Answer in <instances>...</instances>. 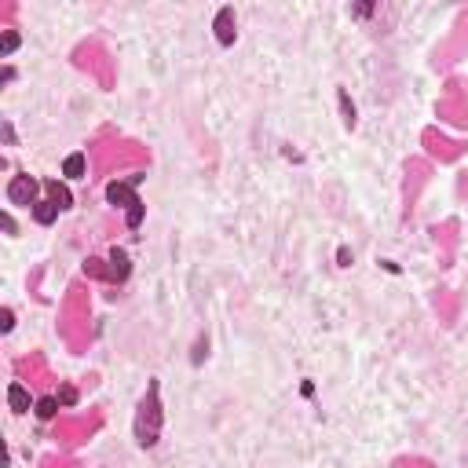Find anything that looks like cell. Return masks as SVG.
Masks as SVG:
<instances>
[{
	"label": "cell",
	"instance_id": "8992f818",
	"mask_svg": "<svg viewBox=\"0 0 468 468\" xmlns=\"http://www.w3.org/2000/svg\"><path fill=\"white\" fill-rule=\"evenodd\" d=\"M8 406L15 410V414H26L30 410V392L22 388V384H8Z\"/></svg>",
	"mask_w": 468,
	"mask_h": 468
},
{
	"label": "cell",
	"instance_id": "52a82bcc",
	"mask_svg": "<svg viewBox=\"0 0 468 468\" xmlns=\"http://www.w3.org/2000/svg\"><path fill=\"white\" fill-rule=\"evenodd\" d=\"M44 191H48V202H55L58 209H70V205H74V198H70V191H66L58 180H48V183H44Z\"/></svg>",
	"mask_w": 468,
	"mask_h": 468
},
{
	"label": "cell",
	"instance_id": "7c38bea8",
	"mask_svg": "<svg viewBox=\"0 0 468 468\" xmlns=\"http://www.w3.org/2000/svg\"><path fill=\"white\" fill-rule=\"evenodd\" d=\"M143 213H147V205H143V202H139V205H132V209H128V216H125V224L136 231L139 224H143Z\"/></svg>",
	"mask_w": 468,
	"mask_h": 468
},
{
	"label": "cell",
	"instance_id": "d6986e66",
	"mask_svg": "<svg viewBox=\"0 0 468 468\" xmlns=\"http://www.w3.org/2000/svg\"><path fill=\"white\" fill-rule=\"evenodd\" d=\"M4 231H8V234H15V231H19V227H15V220H11L8 213H4Z\"/></svg>",
	"mask_w": 468,
	"mask_h": 468
},
{
	"label": "cell",
	"instance_id": "e0dca14e",
	"mask_svg": "<svg viewBox=\"0 0 468 468\" xmlns=\"http://www.w3.org/2000/svg\"><path fill=\"white\" fill-rule=\"evenodd\" d=\"M85 271H88V275H107V267H103V260H88Z\"/></svg>",
	"mask_w": 468,
	"mask_h": 468
},
{
	"label": "cell",
	"instance_id": "5b68a950",
	"mask_svg": "<svg viewBox=\"0 0 468 468\" xmlns=\"http://www.w3.org/2000/svg\"><path fill=\"white\" fill-rule=\"evenodd\" d=\"M128 271H132V267H128V253H125V249H114V253H110L107 278H114V282H125V278H128Z\"/></svg>",
	"mask_w": 468,
	"mask_h": 468
},
{
	"label": "cell",
	"instance_id": "5bb4252c",
	"mask_svg": "<svg viewBox=\"0 0 468 468\" xmlns=\"http://www.w3.org/2000/svg\"><path fill=\"white\" fill-rule=\"evenodd\" d=\"M11 326H15V315H11V308H4V311H0V330L11 333Z\"/></svg>",
	"mask_w": 468,
	"mask_h": 468
},
{
	"label": "cell",
	"instance_id": "6da1fadb",
	"mask_svg": "<svg viewBox=\"0 0 468 468\" xmlns=\"http://www.w3.org/2000/svg\"><path fill=\"white\" fill-rule=\"evenodd\" d=\"M161 421H165V414H161V399H158V381H150L143 403H139V414H136V443L143 450H150L158 443Z\"/></svg>",
	"mask_w": 468,
	"mask_h": 468
},
{
	"label": "cell",
	"instance_id": "9c48e42d",
	"mask_svg": "<svg viewBox=\"0 0 468 468\" xmlns=\"http://www.w3.org/2000/svg\"><path fill=\"white\" fill-rule=\"evenodd\" d=\"M85 169H88L85 154H70V158L63 161V176H70V180H81V176H85Z\"/></svg>",
	"mask_w": 468,
	"mask_h": 468
},
{
	"label": "cell",
	"instance_id": "2e32d148",
	"mask_svg": "<svg viewBox=\"0 0 468 468\" xmlns=\"http://www.w3.org/2000/svg\"><path fill=\"white\" fill-rule=\"evenodd\" d=\"M58 403H63V406H74V403H77V392H74V388H63V392H58Z\"/></svg>",
	"mask_w": 468,
	"mask_h": 468
},
{
	"label": "cell",
	"instance_id": "7a4b0ae2",
	"mask_svg": "<svg viewBox=\"0 0 468 468\" xmlns=\"http://www.w3.org/2000/svg\"><path fill=\"white\" fill-rule=\"evenodd\" d=\"M8 202L11 205H37V180H30V176H15V180L8 183Z\"/></svg>",
	"mask_w": 468,
	"mask_h": 468
},
{
	"label": "cell",
	"instance_id": "ba28073f",
	"mask_svg": "<svg viewBox=\"0 0 468 468\" xmlns=\"http://www.w3.org/2000/svg\"><path fill=\"white\" fill-rule=\"evenodd\" d=\"M63 213V209H58L55 202H37L33 205V220H37L41 227H48V224H55V216Z\"/></svg>",
	"mask_w": 468,
	"mask_h": 468
},
{
	"label": "cell",
	"instance_id": "ac0fdd59",
	"mask_svg": "<svg viewBox=\"0 0 468 468\" xmlns=\"http://www.w3.org/2000/svg\"><path fill=\"white\" fill-rule=\"evenodd\" d=\"M337 260H341V267H351V249H337Z\"/></svg>",
	"mask_w": 468,
	"mask_h": 468
},
{
	"label": "cell",
	"instance_id": "4fadbf2b",
	"mask_svg": "<svg viewBox=\"0 0 468 468\" xmlns=\"http://www.w3.org/2000/svg\"><path fill=\"white\" fill-rule=\"evenodd\" d=\"M15 48H19V33H15V30H8V33H4V41H0V55H11Z\"/></svg>",
	"mask_w": 468,
	"mask_h": 468
},
{
	"label": "cell",
	"instance_id": "30bf717a",
	"mask_svg": "<svg viewBox=\"0 0 468 468\" xmlns=\"http://www.w3.org/2000/svg\"><path fill=\"white\" fill-rule=\"evenodd\" d=\"M337 103H341V114H344V128H355V103H351L348 88H337Z\"/></svg>",
	"mask_w": 468,
	"mask_h": 468
},
{
	"label": "cell",
	"instance_id": "8fae6325",
	"mask_svg": "<svg viewBox=\"0 0 468 468\" xmlns=\"http://www.w3.org/2000/svg\"><path fill=\"white\" fill-rule=\"evenodd\" d=\"M55 414H58V395H48V399L37 403V417H41V421H52Z\"/></svg>",
	"mask_w": 468,
	"mask_h": 468
},
{
	"label": "cell",
	"instance_id": "9a60e30c",
	"mask_svg": "<svg viewBox=\"0 0 468 468\" xmlns=\"http://www.w3.org/2000/svg\"><path fill=\"white\" fill-rule=\"evenodd\" d=\"M205 348H209V341H205V337H202V341L194 344V355H191V362H194V366H198V362L205 359Z\"/></svg>",
	"mask_w": 468,
	"mask_h": 468
},
{
	"label": "cell",
	"instance_id": "277c9868",
	"mask_svg": "<svg viewBox=\"0 0 468 468\" xmlns=\"http://www.w3.org/2000/svg\"><path fill=\"white\" fill-rule=\"evenodd\" d=\"M107 198H110V205H121V209L139 205V198H136V191H132V183H110V187H107Z\"/></svg>",
	"mask_w": 468,
	"mask_h": 468
},
{
	"label": "cell",
	"instance_id": "3957f363",
	"mask_svg": "<svg viewBox=\"0 0 468 468\" xmlns=\"http://www.w3.org/2000/svg\"><path fill=\"white\" fill-rule=\"evenodd\" d=\"M213 30H216V41L224 44V48H231L234 37H238V19H234V8H220V11H216Z\"/></svg>",
	"mask_w": 468,
	"mask_h": 468
}]
</instances>
